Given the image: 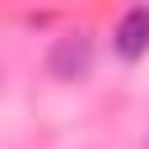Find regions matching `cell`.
I'll return each instance as SVG.
<instances>
[{
  "mask_svg": "<svg viewBox=\"0 0 149 149\" xmlns=\"http://www.w3.org/2000/svg\"><path fill=\"white\" fill-rule=\"evenodd\" d=\"M112 51L126 65H135L140 56H149V5L121 9V19L112 23Z\"/></svg>",
  "mask_w": 149,
  "mask_h": 149,
  "instance_id": "7a4b0ae2",
  "label": "cell"
},
{
  "mask_svg": "<svg viewBox=\"0 0 149 149\" xmlns=\"http://www.w3.org/2000/svg\"><path fill=\"white\" fill-rule=\"evenodd\" d=\"M88 70H93V42H88V33H61L56 42H51V51H47V74H56V79H88Z\"/></svg>",
  "mask_w": 149,
  "mask_h": 149,
  "instance_id": "6da1fadb",
  "label": "cell"
}]
</instances>
